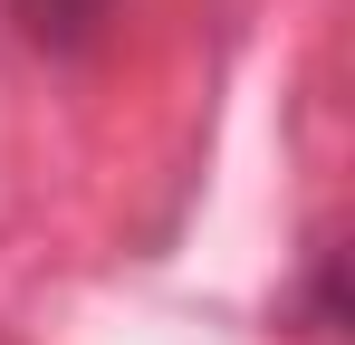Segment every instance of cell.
<instances>
[{
  "label": "cell",
  "instance_id": "6da1fadb",
  "mask_svg": "<svg viewBox=\"0 0 355 345\" xmlns=\"http://www.w3.org/2000/svg\"><path fill=\"white\" fill-rule=\"evenodd\" d=\"M10 10H19V19H29V39H39V48H87V39H96V29H106V10H116V0H10Z\"/></svg>",
  "mask_w": 355,
  "mask_h": 345
}]
</instances>
